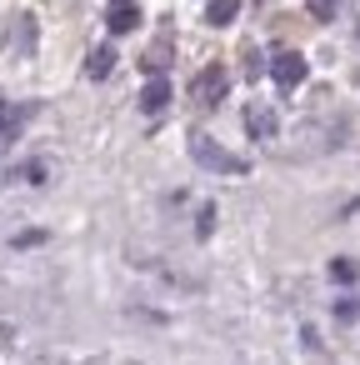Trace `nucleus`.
<instances>
[{"instance_id": "1", "label": "nucleus", "mask_w": 360, "mask_h": 365, "mask_svg": "<svg viewBox=\"0 0 360 365\" xmlns=\"http://www.w3.org/2000/svg\"><path fill=\"white\" fill-rule=\"evenodd\" d=\"M190 155H195L200 170H215V175H245V160L230 155V150H225L220 140H210V135H195V140H190Z\"/></svg>"}, {"instance_id": "2", "label": "nucleus", "mask_w": 360, "mask_h": 365, "mask_svg": "<svg viewBox=\"0 0 360 365\" xmlns=\"http://www.w3.org/2000/svg\"><path fill=\"white\" fill-rule=\"evenodd\" d=\"M270 76H275V86L290 96V91H300V86H305L310 66H305V56H300V51H280V56L270 61Z\"/></svg>"}, {"instance_id": "3", "label": "nucleus", "mask_w": 360, "mask_h": 365, "mask_svg": "<svg viewBox=\"0 0 360 365\" xmlns=\"http://www.w3.org/2000/svg\"><path fill=\"white\" fill-rule=\"evenodd\" d=\"M230 96V76H225V66H205L200 76H195V101L200 106H220Z\"/></svg>"}, {"instance_id": "4", "label": "nucleus", "mask_w": 360, "mask_h": 365, "mask_svg": "<svg viewBox=\"0 0 360 365\" xmlns=\"http://www.w3.org/2000/svg\"><path fill=\"white\" fill-rule=\"evenodd\" d=\"M135 26H140V6H135V0H110L106 31H110V36H130Z\"/></svg>"}, {"instance_id": "5", "label": "nucleus", "mask_w": 360, "mask_h": 365, "mask_svg": "<svg viewBox=\"0 0 360 365\" xmlns=\"http://www.w3.org/2000/svg\"><path fill=\"white\" fill-rule=\"evenodd\" d=\"M245 130H250L255 140H275V110H270V106H250V110H245Z\"/></svg>"}, {"instance_id": "6", "label": "nucleus", "mask_w": 360, "mask_h": 365, "mask_svg": "<svg viewBox=\"0 0 360 365\" xmlns=\"http://www.w3.org/2000/svg\"><path fill=\"white\" fill-rule=\"evenodd\" d=\"M165 106H170V81H160V76H155V81L140 91V110H145V115H160Z\"/></svg>"}, {"instance_id": "7", "label": "nucleus", "mask_w": 360, "mask_h": 365, "mask_svg": "<svg viewBox=\"0 0 360 365\" xmlns=\"http://www.w3.org/2000/svg\"><path fill=\"white\" fill-rule=\"evenodd\" d=\"M235 16H240V0H205V21H210L215 31L235 26Z\"/></svg>"}, {"instance_id": "8", "label": "nucleus", "mask_w": 360, "mask_h": 365, "mask_svg": "<svg viewBox=\"0 0 360 365\" xmlns=\"http://www.w3.org/2000/svg\"><path fill=\"white\" fill-rule=\"evenodd\" d=\"M86 71H91V81H106V76L115 71V51H110V46H101V51H91V61H86Z\"/></svg>"}, {"instance_id": "9", "label": "nucleus", "mask_w": 360, "mask_h": 365, "mask_svg": "<svg viewBox=\"0 0 360 365\" xmlns=\"http://www.w3.org/2000/svg\"><path fill=\"white\" fill-rule=\"evenodd\" d=\"M330 280L355 285V280H360V265H355V260H330Z\"/></svg>"}, {"instance_id": "10", "label": "nucleus", "mask_w": 360, "mask_h": 365, "mask_svg": "<svg viewBox=\"0 0 360 365\" xmlns=\"http://www.w3.org/2000/svg\"><path fill=\"white\" fill-rule=\"evenodd\" d=\"M310 16L315 21H335L340 16V0H310Z\"/></svg>"}, {"instance_id": "11", "label": "nucleus", "mask_w": 360, "mask_h": 365, "mask_svg": "<svg viewBox=\"0 0 360 365\" xmlns=\"http://www.w3.org/2000/svg\"><path fill=\"white\" fill-rule=\"evenodd\" d=\"M335 320H360V300H335Z\"/></svg>"}, {"instance_id": "12", "label": "nucleus", "mask_w": 360, "mask_h": 365, "mask_svg": "<svg viewBox=\"0 0 360 365\" xmlns=\"http://www.w3.org/2000/svg\"><path fill=\"white\" fill-rule=\"evenodd\" d=\"M195 230H200V240L215 230V205H205V210H200V225H195Z\"/></svg>"}, {"instance_id": "13", "label": "nucleus", "mask_w": 360, "mask_h": 365, "mask_svg": "<svg viewBox=\"0 0 360 365\" xmlns=\"http://www.w3.org/2000/svg\"><path fill=\"white\" fill-rule=\"evenodd\" d=\"M41 240H46V230H26V235H16L21 250H31V245H41Z\"/></svg>"}, {"instance_id": "14", "label": "nucleus", "mask_w": 360, "mask_h": 365, "mask_svg": "<svg viewBox=\"0 0 360 365\" xmlns=\"http://www.w3.org/2000/svg\"><path fill=\"white\" fill-rule=\"evenodd\" d=\"M11 130H21V125H11V120H0V135H11Z\"/></svg>"}]
</instances>
